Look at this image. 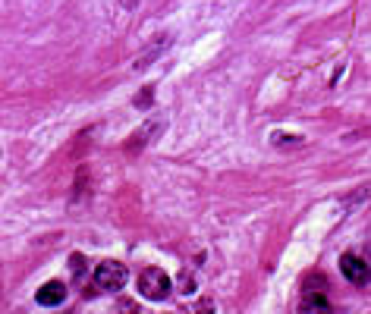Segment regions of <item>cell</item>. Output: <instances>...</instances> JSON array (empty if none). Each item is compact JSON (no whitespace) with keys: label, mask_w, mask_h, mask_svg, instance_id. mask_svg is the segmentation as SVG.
Wrapping results in <instances>:
<instances>
[{"label":"cell","mask_w":371,"mask_h":314,"mask_svg":"<svg viewBox=\"0 0 371 314\" xmlns=\"http://www.w3.org/2000/svg\"><path fill=\"white\" fill-rule=\"evenodd\" d=\"M211 311H214V302H211V299H201V302L195 305V314H211Z\"/></svg>","instance_id":"6"},{"label":"cell","mask_w":371,"mask_h":314,"mask_svg":"<svg viewBox=\"0 0 371 314\" xmlns=\"http://www.w3.org/2000/svg\"><path fill=\"white\" fill-rule=\"evenodd\" d=\"M126 280H130V270H126V264H120V261H101L94 267V289L98 292L123 289Z\"/></svg>","instance_id":"1"},{"label":"cell","mask_w":371,"mask_h":314,"mask_svg":"<svg viewBox=\"0 0 371 314\" xmlns=\"http://www.w3.org/2000/svg\"><path fill=\"white\" fill-rule=\"evenodd\" d=\"M180 286H183V292H192V277L183 273V280H180Z\"/></svg>","instance_id":"8"},{"label":"cell","mask_w":371,"mask_h":314,"mask_svg":"<svg viewBox=\"0 0 371 314\" xmlns=\"http://www.w3.org/2000/svg\"><path fill=\"white\" fill-rule=\"evenodd\" d=\"M299 314H330V302L321 296V292L308 289L299 302Z\"/></svg>","instance_id":"5"},{"label":"cell","mask_w":371,"mask_h":314,"mask_svg":"<svg viewBox=\"0 0 371 314\" xmlns=\"http://www.w3.org/2000/svg\"><path fill=\"white\" fill-rule=\"evenodd\" d=\"M173 289L170 277H167L161 267H145V270L139 273V292L145 299H151V302H161V299H167Z\"/></svg>","instance_id":"2"},{"label":"cell","mask_w":371,"mask_h":314,"mask_svg":"<svg viewBox=\"0 0 371 314\" xmlns=\"http://www.w3.org/2000/svg\"><path fill=\"white\" fill-rule=\"evenodd\" d=\"M136 104H151V91H145V95L136 98Z\"/></svg>","instance_id":"9"},{"label":"cell","mask_w":371,"mask_h":314,"mask_svg":"<svg viewBox=\"0 0 371 314\" xmlns=\"http://www.w3.org/2000/svg\"><path fill=\"white\" fill-rule=\"evenodd\" d=\"M120 4H123V6H126V10H132V6H136V4H139V0H120Z\"/></svg>","instance_id":"10"},{"label":"cell","mask_w":371,"mask_h":314,"mask_svg":"<svg viewBox=\"0 0 371 314\" xmlns=\"http://www.w3.org/2000/svg\"><path fill=\"white\" fill-rule=\"evenodd\" d=\"M340 270H343V277H346L349 283H356V286H365L371 280V264L362 261V258H356V255H343L340 258Z\"/></svg>","instance_id":"3"},{"label":"cell","mask_w":371,"mask_h":314,"mask_svg":"<svg viewBox=\"0 0 371 314\" xmlns=\"http://www.w3.org/2000/svg\"><path fill=\"white\" fill-rule=\"evenodd\" d=\"M35 299H38V305H47V308H51V305H60L66 299V286L60 283V280H51V283H44L42 289L35 292Z\"/></svg>","instance_id":"4"},{"label":"cell","mask_w":371,"mask_h":314,"mask_svg":"<svg viewBox=\"0 0 371 314\" xmlns=\"http://www.w3.org/2000/svg\"><path fill=\"white\" fill-rule=\"evenodd\" d=\"M70 267H73V273H76V277H79V273L85 270V261H82V255H73V258H70Z\"/></svg>","instance_id":"7"}]
</instances>
